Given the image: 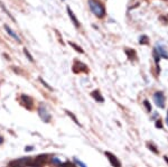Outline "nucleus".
Wrapping results in <instances>:
<instances>
[{"mask_svg":"<svg viewBox=\"0 0 168 167\" xmlns=\"http://www.w3.org/2000/svg\"><path fill=\"white\" fill-rule=\"evenodd\" d=\"M89 6H90L91 11L93 12L96 17L101 18L104 16L105 9H104V6L102 5L101 1H99V0H89Z\"/></svg>","mask_w":168,"mask_h":167,"instance_id":"nucleus-1","label":"nucleus"},{"mask_svg":"<svg viewBox=\"0 0 168 167\" xmlns=\"http://www.w3.org/2000/svg\"><path fill=\"white\" fill-rule=\"evenodd\" d=\"M154 100H155V103L159 108H162V109L165 108V96H164V92L157 91L156 93L154 94Z\"/></svg>","mask_w":168,"mask_h":167,"instance_id":"nucleus-2","label":"nucleus"},{"mask_svg":"<svg viewBox=\"0 0 168 167\" xmlns=\"http://www.w3.org/2000/svg\"><path fill=\"white\" fill-rule=\"evenodd\" d=\"M73 72H74V73H80V72L88 73V72H89V69H88V66L85 65V64H83L82 62L75 61L74 64H73Z\"/></svg>","mask_w":168,"mask_h":167,"instance_id":"nucleus-3","label":"nucleus"},{"mask_svg":"<svg viewBox=\"0 0 168 167\" xmlns=\"http://www.w3.org/2000/svg\"><path fill=\"white\" fill-rule=\"evenodd\" d=\"M38 114H39L41 119H42L44 122H49L51 116L48 113L47 109L44 107V106H41V107H39V109H38Z\"/></svg>","mask_w":168,"mask_h":167,"instance_id":"nucleus-4","label":"nucleus"},{"mask_svg":"<svg viewBox=\"0 0 168 167\" xmlns=\"http://www.w3.org/2000/svg\"><path fill=\"white\" fill-rule=\"evenodd\" d=\"M105 156L108 157L109 161L111 163V165L113 167H121V163L113 154H111V153H109V151H105Z\"/></svg>","mask_w":168,"mask_h":167,"instance_id":"nucleus-5","label":"nucleus"},{"mask_svg":"<svg viewBox=\"0 0 168 167\" xmlns=\"http://www.w3.org/2000/svg\"><path fill=\"white\" fill-rule=\"evenodd\" d=\"M20 101L23 103V106H25L27 109H31L33 108V100L30 99L29 96L23 94V96H20Z\"/></svg>","mask_w":168,"mask_h":167,"instance_id":"nucleus-6","label":"nucleus"},{"mask_svg":"<svg viewBox=\"0 0 168 167\" xmlns=\"http://www.w3.org/2000/svg\"><path fill=\"white\" fill-rule=\"evenodd\" d=\"M157 53L159 54V56H162V57H165V59H168V52L167 49L164 47L162 45H158L156 48Z\"/></svg>","mask_w":168,"mask_h":167,"instance_id":"nucleus-7","label":"nucleus"},{"mask_svg":"<svg viewBox=\"0 0 168 167\" xmlns=\"http://www.w3.org/2000/svg\"><path fill=\"white\" fill-rule=\"evenodd\" d=\"M91 96H92V98H93L96 102H103V101H104V99L102 98V96L100 94V92H99L98 90L93 91V92L91 93Z\"/></svg>","mask_w":168,"mask_h":167,"instance_id":"nucleus-8","label":"nucleus"},{"mask_svg":"<svg viewBox=\"0 0 168 167\" xmlns=\"http://www.w3.org/2000/svg\"><path fill=\"white\" fill-rule=\"evenodd\" d=\"M67 12H68V16H70V18L72 19V21L74 23V25H75L76 27H80V23H78V20L76 19V17L74 16V14L72 12V10H71L70 7H67Z\"/></svg>","mask_w":168,"mask_h":167,"instance_id":"nucleus-9","label":"nucleus"},{"mask_svg":"<svg viewBox=\"0 0 168 167\" xmlns=\"http://www.w3.org/2000/svg\"><path fill=\"white\" fill-rule=\"evenodd\" d=\"M5 29L7 30V33H8L9 35L11 36L12 38H15V39H16L17 42H19V43H20V38H19L18 36L16 35V33H15V31H14V30H12V29H10V28H9V27H8L7 25H5Z\"/></svg>","mask_w":168,"mask_h":167,"instance_id":"nucleus-10","label":"nucleus"},{"mask_svg":"<svg viewBox=\"0 0 168 167\" xmlns=\"http://www.w3.org/2000/svg\"><path fill=\"white\" fill-rule=\"evenodd\" d=\"M126 53L129 55V57H130L131 60H132V59H135V55H136V53L133 52V49H126Z\"/></svg>","mask_w":168,"mask_h":167,"instance_id":"nucleus-11","label":"nucleus"},{"mask_svg":"<svg viewBox=\"0 0 168 167\" xmlns=\"http://www.w3.org/2000/svg\"><path fill=\"white\" fill-rule=\"evenodd\" d=\"M61 167H76L74 164H72V163H70V161H66V163H62L60 165Z\"/></svg>","mask_w":168,"mask_h":167,"instance_id":"nucleus-12","label":"nucleus"},{"mask_svg":"<svg viewBox=\"0 0 168 167\" xmlns=\"http://www.w3.org/2000/svg\"><path fill=\"white\" fill-rule=\"evenodd\" d=\"M73 161H74L75 164H78V165L80 167H86V165H85L84 163H82L81 161H78V158H74V159H73Z\"/></svg>","mask_w":168,"mask_h":167,"instance_id":"nucleus-13","label":"nucleus"},{"mask_svg":"<svg viewBox=\"0 0 168 167\" xmlns=\"http://www.w3.org/2000/svg\"><path fill=\"white\" fill-rule=\"evenodd\" d=\"M24 53L26 54V56H27V59H28V60H29L30 62H34V59H33V56H31V55H30V54L28 53V51H27L26 48H25V49H24Z\"/></svg>","mask_w":168,"mask_h":167,"instance_id":"nucleus-14","label":"nucleus"},{"mask_svg":"<svg viewBox=\"0 0 168 167\" xmlns=\"http://www.w3.org/2000/svg\"><path fill=\"white\" fill-rule=\"evenodd\" d=\"M140 44H148V37L141 36L140 37Z\"/></svg>","mask_w":168,"mask_h":167,"instance_id":"nucleus-15","label":"nucleus"},{"mask_svg":"<svg viewBox=\"0 0 168 167\" xmlns=\"http://www.w3.org/2000/svg\"><path fill=\"white\" fill-rule=\"evenodd\" d=\"M70 44H71V46H72V47H74V48H76V49H78V53H83V49L80 47V46H78L76 44H73V43H70Z\"/></svg>","mask_w":168,"mask_h":167,"instance_id":"nucleus-16","label":"nucleus"},{"mask_svg":"<svg viewBox=\"0 0 168 167\" xmlns=\"http://www.w3.org/2000/svg\"><path fill=\"white\" fill-rule=\"evenodd\" d=\"M144 104H145V107L147 108V111H148V112H151V106H150L149 102L146 100V101L144 102Z\"/></svg>","mask_w":168,"mask_h":167,"instance_id":"nucleus-17","label":"nucleus"},{"mask_svg":"<svg viewBox=\"0 0 168 167\" xmlns=\"http://www.w3.org/2000/svg\"><path fill=\"white\" fill-rule=\"evenodd\" d=\"M66 112H67V114H68V116H70V117H71V118H72V119L74 120V121H75V123H76V125L80 126V122H78V120L76 119V118H75V117H74V116H73V114L71 113V112H68V111H66Z\"/></svg>","mask_w":168,"mask_h":167,"instance_id":"nucleus-18","label":"nucleus"},{"mask_svg":"<svg viewBox=\"0 0 168 167\" xmlns=\"http://www.w3.org/2000/svg\"><path fill=\"white\" fill-rule=\"evenodd\" d=\"M52 161H53L54 164H56V165H58V166H60L61 164H62L60 159H58V158H56V157H53V158H52Z\"/></svg>","mask_w":168,"mask_h":167,"instance_id":"nucleus-19","label":"nucleus"},{"mask_svg":"<svg viewBox=\"0 0 168 167\" xmlns=\"http://www.w3.org/2000/svg\"><path fill=\"white\" fill-rule=\"evenodd\" d=\"M148 147H149V148H150V150H151V151H154V153H156V154H158V150L156 149V147L151 146L150 143H148Z\"/></svg>","mask_w":168,"mask_h":167,"instance_id":"nucleus-20","label":"nucleus"},{"mask_svg":"<svg viewBox=\"0 0 168 167\" xmlns=\"http://www.w3.org/2000/svg\"><path fill=\"white\" fill-rule=\"evenodd\" d=\"M156 127H157V128H162V123H160V121H157Z\"/></svg>","mask_w":168,"mask_h":167,"instance_id":"nucleus-21","label":"nucleus"},{"mask_svg":"<svg viewBox=\"0 0 168 167\" xmlns=\"http://www.w3.org/2000/svg\"><path fill=\"white\" fill-rule=\"evenodd\" d=\"M26 150H27V151H28V150H33V147H27Z\"/></svg>","mask_w":168,"mask_h":167,"instance_id":"nucleus-22","label":"nucleus"},{"mask_svg":"<svg viewBox=\"0 0 168 167\" xmlns=\"http://www.w3.org/2000/svg\"><path fill=\"white\" fill-rule=\"evenodd\" d=\"M166 123H167L168 126V112H167V118H166Z\"/></svg>","mask_w":168,"mask_h":167,"instance_id":"nucleus-23","label":"nucleus"},{"mask_svg":"<svg viewBox=\"0 0 168 167\" xmlns=\"http://www.w3.org/2000/svg\"><path fill=\"white\" fill-rule=\"evenodd\" d=\"M164 159H165V161H166L168 163V157H164Z\"/></svg>","mask_w":168,"mask_h":167,"instance_id":"nucleus-24","label":"nucleus"},{"mask_svg":"<svg viewBox=\"0 0 168 167\" xmlns=\"http://www.w3.org/2000/svg\"><path fill=\"white\" fill-rule=\"evenodd\" d=\"M2 140H4V139H2V138H1V137H0V143H2Z\"/></svg>","mask_w":168,"mask_h":167,"instance_id":"nucleus-25","label":"nucleus"}]
</instances>
